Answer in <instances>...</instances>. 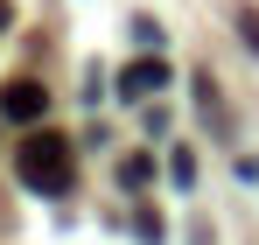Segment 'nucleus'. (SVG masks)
<instances>
[{
    "label": "nucleus",
    "instance_id": "obj_1",
    "mask_svg": "<svg viewBox=\"0 0 259 245\" xmlns=\"http://www.w3.org/2000/svg\"><path fill=\"white\" fill-rule=\"evenodd\" d=\"M14 168H21V182L35 196H63L70 189V140L63 133H28L14 147Z\"/></svg>",
    "mask_w": 259,
    "mask_h": 245
},
{
    "label": "nucleus",
    "instance_id": "obj_2",
    "mask_svg": "<svg viewBox=\"0 0 259 245\" xmlns=\"http://www.w3.org/2000/svg\"><path fill=\"white\" fill-rule=\"evenodd\" d=\"M0 112H7V119H21V126H35V119L49 112V91H42L35 77H14L7 91H0Z\"/></svg>",
    "mask_w": 259,
    "mask_h": 245
},
{
    "label": "nucleus",
    "instance_id": "obj_3",
    "mask_svg": "<svg viewBox=\"0 0 259 245\" xmlns=\"http://www.w3.org/2000/svg\"><path fill=\"white\" fill-rule=\"evenodd\" d=\"M161 84H168V63H161V56H140V63L119 70V98H154Z\"/></svg>",
    "mask_w": 259,
    "mask_h": 245
},
{
    "label": "nucleus",
    "instance_id": "obj_4",
    "mask_svg": "<svg viewBox=\"0 0 259 245\" xmlns=\"http://www.w3.org/2000/svg\"><path fill=\"white\" fill-rule=\"evenodd\" d=\"M119 182H126V189H147V182H154V161H147V154H126Z\"/></svg>",
    "mask_w": 259,
    "mask_h": 245
},
{
    "label": "nucleus",
    "instance_id": "obj_5",
    "mask_svg": "<svg viewBox=\"0 0 259 245\" xmlns=\"http://www.w3.org/2000/svg\"><path fill=\"white\" fill-rule=\"evenodd\" d=\"M168 175L189 189V182H196V154H189V147H175V154H168Z\"/></svg>",
    "mask_w": 259,
    "mask_h": 245
},
{
    "label": "nucleus",
    "instance_id": "obj_6",
    "mask_svg": "<svg viewBox=\"0 0 259 245\" xmlns=\"http://www.w3.org/2000/svg\"><path fill=\"white\" fill-rule=\"evenodd\" d=\"M238 28H245V42H252V49H259V14H252V7L238 14Z\"/></svg>",
    "mask_w": 259,
    "mask_h": 245
},
{
    "label": "nucleus",
    "instance_id": "obj_7",
    "mask_svg": "<svg viewBox=\"0 0 259 245\" xmlns=\"http://www.w3.org/2000/svg\"><path fill=\"white\" fill-rule=\"evenodd\" d=\"M0 28H7V0H0Z\"/></svg>",
    "mask_w": 259,
    "mask_h": 245
}]
</instances>
